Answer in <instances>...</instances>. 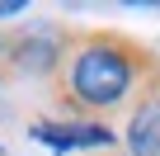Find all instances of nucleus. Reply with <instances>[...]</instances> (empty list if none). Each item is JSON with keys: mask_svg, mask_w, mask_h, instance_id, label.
<instances>
[{"mask_svg": "<svg viewBox=\"0 0 160 156\" xmlns=\"http://www.w3.org/2000/svg\"><path fill=\"white\" fill-rule=\"evenodd\" d=\"M160 76V57L118 29H75L61 71L52 76V100L71 114H113Z\"/></svg>", "mask_w": 160, "mask_h": 156, "instance_id": "1", "label": "nucleus"}, {"mask_svg": "<svg viewBox=\"0 0 160 156\" xmlns=\"http://www.w3.org/2000/svg\"><path fill=\"white\" fill-rule=\"evenodd\" d=\"M71 33L75 29H57V24L10 33L5 66H14L19 76H47V81H52V76L61 71V62H66V52H71Z\"/></svg>", "mask_w": 160, "mask_h": 156, "instance_id": "2", "label": "nucleus"}, {"mask_svg": "<svg viewBox=\"0 0 160 156\" xmlns=\"http://www.w3.org/2000/svg\"><path fill=\"white\" fill-rule=\"evenodd\" d=\"M28 137H38V142L52 147V151H71V147H75V151H90V156L113 147V128H108V123H94V118H90V123H80V118H71V123H47V118H42V123L28 128Z\"/></svg>", "mask_w": 160, "mask_h": 156, "instance_id": "3", "label": "nucleus"}, {"mask_svg": "<svg viewBox=\"0 0 160 156\" xmlns=\"http://www.w3.org/2000/svg\"><path fill=\"white\" fill-rule=\"evenodd\" d=\"M132 156H160V76L141 90V100L132 104L127 132H122Z\"/></svg>", "mask_w": 160, "mask_h": 156, "instance_id": "4", "label": "nucleus"}, {"mask_svg": "<svg viewBox=\"0 0 160 156\" xmlns=\"http://www.w3.org/2000/svg\"><path fill=\"white\" fill-rule=\"evenodd\" d=\"M14 14H24L19 0H0V19H14Z\"/></svg>", "mask_w": 160, "mask_h": 156, "instance_id": "5", "label": "nucleus"}, {"mask_svg": "<svg viewBox=\"0 0 160 156\" xmlns=\"http://www.w3.org/2000/svg\"><path fill=\"white\" fill-rule=\"evenodd\" d=\"M10 57V33H0V62Z\"/></svg>", "mask_w": 160, "mask_h": 156, "instance_id": "6", "label": "nucleus"}, {"mask_svg": "<svg viewBox=\"0 0 160 156\" xmlns=\"http://www.w3.org/2000/svg\"><path fill=\"white\" fill-rule=\"evenodd\" d=\"M94 156H132V151H94Z\"/></svg>", "mask_w": 160, "mask_h": 156, "instance_id": "7", "label": "nucleus"}, {"mask_svg": "<svg viewBox=\"0 0 160 156\" xmlns=\"http://www.w3.org/2000/svg\"><path fill=\"white\" fill-rule=\"evenodd\" d=\"M0 156H10V147H5V142H0Z\"/></svg>", "mask_w": 160, "mask_h": 156, "instance_id": "8", "label": "nucleus"}]
</instances>
